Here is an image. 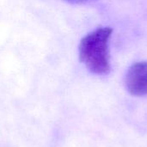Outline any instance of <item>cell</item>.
Wrapping results in <instances>:
<instances>
[{
  "label": "cell",
  "mask_w": 147,
  "mask_h": 147,
  "mask_svg": "<svg viewBox=\"0 0 147 147\" xmlns=\"http://www.w3.org/2000/svg\"><path fill=\"white\" fill-rule=\"evenodd\" d=\"M71 3H89V2H91V1H94V0H65Z\"/></svg>",
  "instance_id": "obj_3"
},
{
  "label": "cell",
  "mask_w": 147,
  "mask_h": 147,
  "mask_svg": "<svg viewBox=\"0 0 147 147\" xmlns=\"http://www.w3.org/2000/svg\"><path fill=\"white\" fill-rule=\"evenodd\" d=\"M127 90L134 96L147 95V61H140L132 65L125 77Z\"/></svg>",
  "instance_id": "obj_2"
},
{
  "label": "cell",
  "mask_w": 147,
  "mask_h": 147,
  "mask_svg": "<svg viewBox=\"0 0 147 147\" xmlns=\"http://www.w3.org/2000/svg\"><path fill=\"white\" fill-rule=\"evenodd\" d=\"M113 29L100 27L86 34L80 41L79 59L92 73L106 75L110 71L109 40Z\"/></svg>",
  "instance_id": "obj_1"
}]
</instances>
